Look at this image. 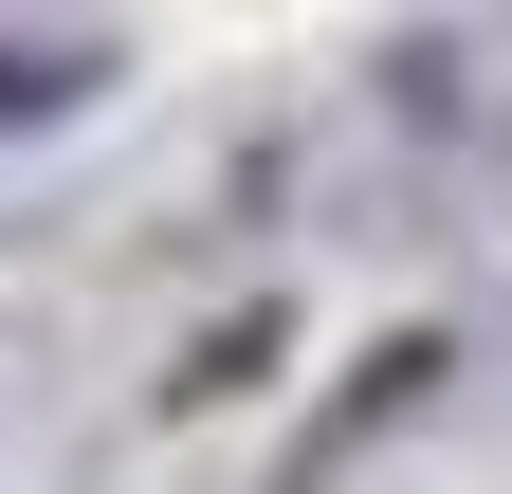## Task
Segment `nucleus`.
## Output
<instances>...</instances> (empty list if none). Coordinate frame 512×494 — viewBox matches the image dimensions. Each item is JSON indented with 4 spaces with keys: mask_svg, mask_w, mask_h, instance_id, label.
Segmentation results:
<instances>
[{
    "mask_svg": "<svg viewBox=\"0 0 512 494\" xmlns=\"http://www.w3.org/2000/svg\"><path fill=\"white\" fill-rule=\"evenodd\" d=\"M74 92V55H0V110H55Z\"/></svg>",
    "mask_w": 512,
    "mask_h": 494,
    "instance_id": "f257e3e1",
    "label": "nucleus"
}]
</instances>
